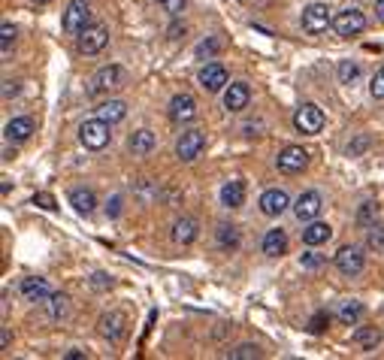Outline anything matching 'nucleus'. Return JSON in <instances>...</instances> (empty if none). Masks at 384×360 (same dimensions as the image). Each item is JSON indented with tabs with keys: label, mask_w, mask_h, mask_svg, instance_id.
Segmentation results:
<instances>
[{
	"label": "nucleus",
	"mask_w": 384,
	"mask_h": 360,
	"mask_svg": "<svg viewBox=\"0 0 384 360\" xmlns=\"http://www.w3.org/2000/svg\"><path fill=\"white\" fill-rule=\"evenodd\" d=\"M110 121L103 119H91V121H82L79 128V142L85 148H91V152H100V148L110 146Z\"/></svg>",
	"instance_id": "nucleus-1"
},
{
	"label": "nucleus",
	"mask_w": 384,
	"mask_h": 360,
	"mask_svg": "<svg viewBox=\"0 0 384 360\" xmlns=\"http://www.w3.org/2000/svg\"><path fill=\"white\" fill-rule=\"evenodd\" d=\"M324 110L318 103H303L299 110L294 112V128L299 133H306V137H315V133H321L324 130Z\"/></svg>",
	"instance_id": "nucleus-2"
},
{
	"label": "nucleus",
	"mask_w": 384,
	"mask_h": 360,
	"mask_svg": "<svg viewBox=\"0 0 384 360\" xmlns=\"http://www.w3.org/2000/svg\"><path fill=\"white\" fill-rule=\"evenodd\" d=\"M61 24H64V31H67V33L79 37V33L91 24V10H88V3H85V0H73V3H67Z\"/></svg>",
	"instance_id": "nucleus-3"
},
{
	"label": "nucleus",
	"mask_w": 384,
	"mask_h": 360,
	"mask_svg": "<svg viewBox=\"0 0 384 360\" xmlns=\"http://www.w3.org/2000/svg\"><path fill=\"white\" fill-rule=\"evenodd\" d=\"M124 85V70L119 64H106L100 67V70L94 73V79H91V94H103V91H115Z\"/></svg>",
	"instance_id": "nucleus-4"
},
{
	"label": "nucleus",
	"mask_w": 384,
	"mask_h": 360,
	"mask_svg": "<svg viewBox=\"0 0 384 360\" xmlns=\"http://www.w3.org/2000/svg\"><path fill=\"white\" fill-rule=\"evenodd\" d=\"M275 164H279V170L285 175H297L308 166V152L303 146H285L279 152V157H275Z\"/></svg>",
	"instance_id": "nucleus-5"
},
{
	"label": "nucleus",
	"mask_w": 384,
	"mask_h": 360,
	"mask_svg": "<svg viewBox=\"0 0 384 360\" xmlns=\"http://www.w3.org/2000/svg\"><path fill=\"white\" fill-rule=\"evenodd\" d=\"M333 31L339 37H357V33L366 31V15L360 10H342L333 15Z\"/></svg>",
	"instance_id": "nucleus-6"
},
{
	"label": "nucleus",
	"mask_w": 384,
	"mask_h": 360,
	"mask_svg": "<svg viewBox=\"0 0 384 360\" xmlns=\"http://www.w3.org/2000/svg\"><path fill=\"white\" fill-rule=\"evenodd\" d=\"M333 24L330 6L327 3H308L303 10V31L306 33H324Z\"/></svg>",
	"instance_id": "nucleus-7"
},
{
	"label": "nucleus",
	"mask_w": 384,
	"mask_h": 360,
	"mask_svg": "<svg viewBox=\"0 0 384 360\" xmlns=\"http://www.w3.org/2000/svg\"><path fill=\"white\" fill-rule=\"evenodd\" d=\"M106 43H110V31H106L103 24H88V28L79 33V52H82V55H97V52H103Z\"/></svg>",
	"instance_id": "nucleus-8"
},
{
	"label": "nucleus",
	"mask_w": 384,
	"mask_h": 360,
	"mask_svg": "<svg viewBox=\"0 0 384 360\" xmlns=\"http://www.w3.org/2000/svg\"><path fill=\"white\" fill-rule=\"evenodd\" d=\"M203 148H206V137H203V130H185V133L179 137V142H176V155H179L185 164L197 161Z\"/></svg>",
	"instance_id": "nucleus-9"
},
{
	"label": "nucleus",
	"mask_w": 384,
	"mask_h": 360,
	"mask_svg": "<svg viewBox=\"0 0 384 360\" xmlns=\"http://www.w3.org/2000/svg\"><path fill=\"white\" fill-rule=\"evenodd\" d=\"M336 266H339L342 275H351V279H354V275L363 273L366 257H363V251L357 248V246H342L339 255H336Z\"/></svg>",
	"instance_id": "nucleus-10"
},
{
	"label": "nucleus",
	"mask_w": 384,
	"mask_h": 360,
	"mask_svg": "<svg viewBox=\"0 0 384 360\" xmlns=\"http://www.w3.org/2000/svg\"><path fill=\"white\" fill-rule=\"evenodd\" d=\"M321 209H324V200L318 191H306V194H299L297 197V203H294V215L299 221H315L321 215Z\"/></svg>",
	"instance_id": "nucleus-11"
},
{
	"label": "nucleus",
	"mask_w": 384,
	"mask_h": 360,
	"mask_svg": "<svg viewBox=\"0 0 384 360\" xmlns=\"http://www.w3.org/2000/svg\"><path fill=\"white\" fill-rule=\"evenodd\" d=\"M170 119L176 124H188L197 119V100L191 94H176L170 100Z\"/></svg>",
	"instance_id": "nucleus-12"
},
{
	"label": "nucleus",
	"mask_w": 384,
	"mask_h": 360,
	"mask_svg": "<svg viewBox=\"0 0 384 360\" xmlns=\"http://www.w3.org/2000/svg\"><path fill=\"white\" fill-rule=\"evenodd\" d=\"M290 206V200L288 194L281 188H270V191H263V197H261V212L266 215V218H279L281 212Z\"/></svg>",
	"instance_id": "nucleus-13"
},
{
	"label": "nucleus",
	"mask_w": 384,
	"mask_h": 360,
	"mask_svg": "<svg viewBox=\"0 0 384 360\" xmlns=\"http://www.w3.org/2000/svg\"><path fill=\"white\" fill-rule=\"evenodd\" d=\"M248 100H252V88H248L245 82H233V85H227V91H224V110L242 112L248 106Z\"/></svg>",
	"instance_id": "nucleus-14"
},
{
	"label": "nucleus",
	"mask_w": 384,
	"mask_h": 360,
	"mask_svg": "<svg viewBox=\"0 0 384 360\" xmlns=\"http://www.w3.org/2000/svg\"><path fill=\"white\" fill-rule=\"evenodd\" d=\"M100 333H103L110 342H119L124 333H128V318H124L121 312H110L100 318Z\"/></svg>",
	"instance_id": "nucleus-15"
},
{
	"label": "nucleus",
	"mask_w": 384,
	"mask_h": 360,
	"mask_svg": "<svg viewBox=\"0 0 384 360\" xmlns=\"http://www.w3.org/2000/svg\"><path fill=\"white\" fill-rule=\"evenodd\" d=\"M200 85L206 91H221L227 85V70H224L221 64H206L203 70H200Z\"/></svg>",
	"instance_id": "nucleus-16"
},
{
	"label": "nucleus",
	"mask_w": 384,
	"mask_h": 360,
	"mask_svg": "<svg viewBox=\"0 0 384 360\" xmlns=\"http://www.w3.org/2000/svg\"><path fill=\"white\" fill-rule=\"evenodd\" d=\"M333 237V228L330 224H324V221H306V228H303V242L308 248H315V246H324V242H330Z\"/></svg>",
	"instance_id": "nucleus-17"
},
{
	"label": "nucleus",
	"mask_w": 384,
	"mask_h": 360,
	"mask_svg": "<svg viewBox=\"0 0 384 360\" xmlns=\"http://www.w3.org/2000/svg\"><path fill=\"white\" fill-rule=\"evenodd\" d=\"M197 233H200V224L194 218H179V221H173V242L176 246H191V242L197 239Z\"/></svg>",
	"instance_id": "nucleus-18"
},
{
	"label": "nucleus",
	"mask_w": 384,
	"mask_h": 360,
	"mask_svg": "<svg viewBox=\"0 0 384 360\" xmlns=\"http://www.w3.org/2000/svg\"><path fill=\"white\" fill-rule=\"evenodd\" d=\"M6 139L10 142H28L30 139V133H33V121L28 119V115H21V119H12V121H6Z\"/></svg>",
	"instance_id": "nucleus-19"
},
{
	"label": "nucleus",
	"mask_w": 384,
	"mask_h": 360,
	"mask_svg": "<svg viewBox=\"0 0 384 360\" xmlns=\"http://www.w3.org/2000/svg\"><path fill=\"white\" fill-rule=\"evenodd\" d=\"M221 203L227 209H239L242 203H245V182L233 179V182H224L221 188Z\"/></svg>",
	"instance_id": "nucleus-20"
},
{
	"label": "nucleus",
	"mask_w": 384,
	"mask_h": 360,
	"mask_svg": "<svg viewBox=\"0 0 384 360\" xmlns=\"http://www.w3.org/2000/svg\"><path fill=\"white\" fill-rule=\"evenodd\" d=\"M70 206L76 209L79 215H91V212H94V206H97L94 191H91V188H73L70 191Z\"/></svg>",
	"instance_id": "nucleus-21"
},
{
	"label": "nucleus",
	"mask_w": 384,
	"mask_h": 360,
	"mask_svg": "<svg viewBox=\"0 0 384 360\" xmlns=\"http://www.w3.org/2000/svg\"><path fill=\"white\" fill-rule=\"evenodd\" d=\"M288 251V233L281 230V228H275L270 230L263 237V255H270V257H281Z\"/></svg>",
	"instance_id": "nucleus-22"
},
{
	"label": "nucleus",
	"mask_w": 384,
	"mask_h": 360,
	"mask_svg": "<svg viewBox=\"0 0 384 360\" xmlns=\"http://www.w3.org/2000/svg\"><path fill=\"white\" fill-rule=\"evenodd\" d=\"M21 294L24 300H30V303H40V300H49V282L46 279H24L21 282Z\"/></svg>",
	"instance_id": "nucleus-23"
},
{
	"label": "nucleus",
	"mask_w": 384,
	"mask_h": 360,
	"mask_svg": "<svg viewBox=\"0 0 384 360\" xmlns=\"http://www.w3.org/2000/svg\"><path fill=\"white\" fill-rule=\"evenodd\" d=\"M124 115H128V103H124V100H106V103L97 106V119H103V121H110V124L121 121Z\"/></svg>",
	"instance_id": "nucleus-24"
},
{
	"label": "nucleus",
	"mask_w": 384,
	"mask_h": 360,
	"mask_svg": "<svg viewBox=\"0 0 384 360\" xmlns=\"http://www.w3.org/2000/svg\"><path fill=\"white\" fill-rule=\"evenodd\" d=\"M128 148H130V152L137 155V157H146V155L155 148V133H152V130H146V128H143V130H137V133L130 137Z\"/></svg>",
	"instance_id": "nucleus-25"
},
{
	"label": "nucleus",
	"mask_w": 384,
	"mask_h": 360,
	"mask_svg": "<svg viewBox=\"0 0 384 360\" xmlns=\"http://www.w3.org/2000/svg\"><path fill=\"white\" fill-rule=\"evenodd\" d=\"M360 318H363V303H357V300H345V303H339V321L342 324L354 327Z\"/></svg>",
	"instance_id": "nucleus-26"
},
{
	"label": "nucleus",
	"mask_w": 384,
	"mask_h": 360,
	"mask_svg": "<svg viewBox=\"0 0 384 360\" xmlns=\"http://www.w3.org/2000/svg\"><path fill=\"white\" fill-rule=\"evenodd\" d=\"M354 342L360 348H366V351H375V348H378V342H381V330L378 327H357L354 330Z\"/></svg>",
	"instance_id": "nucleus-27"
},
{
	"label": "nucleus",
	"mask_w": 384,
	"mask_h": 360,
	"mask_svg": "<svg viewBox=\"0 0 384 360\" xmlns=\"http://www.w3.org/2000/svg\"><path fill=\"white\" fill-rule=\"evenodd\" d=\"M336 76H339L342 85H351V82H354L357 76H360V67H357V61H339Z\"/></svg>",
	"instance_id": "nucleus-28"
},
{
	"label": "nucleus",
	"mask_w": 384,
	"mask_h": 360,
	"mask_svg": "<svg viewBox=\"0 0 384 360\" xmlns=\"http://www.w3.org/2000/svg\"><path fill=\"white\" fill-rule=\"evenodd\" d=\"M218 246L221 248H236L239 246V230L233 224H221L218 228Z\"/></svg>",
	"instance_id": "nucleus-29"
},
{
	"label": "nucleus",
	"mask_w": 384,
	"mask_h": 360,
	"mask_svg": "<svg viewBox=\"0 0 384 360\" xmlns=\"http://www.w3.org/2000/svg\"><path fill=\"white\" fill-rule=\"evenodd\" d=\"M12 46H15V28L10 22H3L0 24V52H3V58H10Z\"/></svg>",
	"instance_id": "nucleus-30"
},
{
	"label": "nucleus",
	"mask_w": 384,
	"mask_h": 360,
	"mask_svg": "<svg viewBox=\"0 0 384 360\" xmlns=\"http://www.w3.org/2000/svg\"><path fill=\"white\" fill-rule=\"evenodd\" d=\"M366 246L375 251H384V224H372V228L366 230Z\"/></svg>",
	"instance_id": "nucleus-31"
},
{
	"label": "nucleus",
	"mask_w": 384,
	"mask_h": 360,
	"mask_svg": "<svg viewBox=\"0 0 384 360\" xmlns=\"http://www.w3.org/2000/svg\"><path fill=\"white\" fill-rule=\"evenodd\" d=\"M375 215H378V203H363L360 212H357V224H363V228H372Z\"/></svg>",
	"instance_id": "nucleus-32"
},
{
	"label": "nucleus",
	"mask_w": 384,
	"mask_h": 360,
	"mask_svg": "<svg viewBox=\"0 0 384 360\" xmlns=\"http://www.w3.org/2000/svg\"><path fill=\"white\" fill-rule=\"evenodd\" d=\"M254 357H261V348H257V345H248V342L230 351V360H254Z\"/></svg>",
	"instance_id": "nucleus-33"
},
{
	"label": "nucleus",
	"mask_w": 384,
	"mask_h": 360,
	"mask_svg": "<svg viewBox=\"0 0 384 360\" xmlns=\"http://www.w3.org/2000/svg\"><path fill=\"white\" fill-rule=\"evenodd\" d=\"M215 52H221V40L218 37H209L197 46V58H212Z\"/></svg>",
	"instance_id": "nucleus-34"
},
{
	"label": "nucleus",
	"mask_w": 384,
	"mask_h": 360,
	"mask_svg": "<svg viewBox=\"0 0 384 360\" xmlns=\"http://www.w3.org/2000/svg\"><path fill=\"white\" fill-rule=\"evenodd\" d=\"M67 312V294H49V315L61 318Z\"/></svg>",
	"instance_id": "nucleus-35"
},
{
	"label": "nucleus",
	"mask_w": 384,
	"mask_h": 360,
	"mask_svg": "<svg viewBox=\"0 0 384 360\" xmlns=\"http://www.w3.org/2000/svg\"><path fill=\"white\" fill-rule=\"evenodd\" d=\"M369 94H372L375 100H384V67L372 76V82H369Z\"/></svg>",
	"instance_id": "nucleus-36"
},
{
	"label": "nucleus",
	"mask_w": 384,
	"mask_h": 360,
	"mask_svg": "<svg viewBox=\"0 0 384 360\" xmlns=\"http://www.w3.org/2000/svg\"><path fill=\"white\" fill-rule=\"evenodd\" d=\"M327 324H330V315L327 312H315L312 321H308V330H312V333H324V330H327Z\"/></svg>",
	"instance_id": "nucleus-37"
},
{
	"label": "nucleus",
	"mask_w": 384,
	"mask_h": 360,
	"mask_svg": "<svg viewBox=\"0 0 384 360\" xmlns=\"http://www.w3.org/2000/svg\"><path fill=\"white\" fill-rule=\"evenodd\" d=\"M299 264H303V270H318V266L324 264V257L315 255V251H306V255L299 257Z\"/></svg>",
	"instance_id": "nucleus-38"
},
{
	"label": "nucleus",
	"mask_w": 384,
	"mask_h": 360,
	"mask_svg": "<svg viewBox=\"0 0 384 360\" xmlns=\"http://www.w3.org/2000/svg\"><path fill=\"white\" fill-rule=\"evenodd\" d=\"M33 206H40V209H58L55 197H52V194H46V191H40V194H33Z\"/></svg>",
	"instance_id": "nucleus-39"
},
{
	"label": "nucleus",
	"mask_w": 384,
	"mask_h": 360,
	"mask_svg": "<svg viewBox=\"0 0 384 360\" xmlns=\"http://www.w3.org/2000/svg\"><path fill=\"white\" fill-rule=\"evenodd\" d=\"M155 3H161L166 12H173V15H179L182 10H185V3L188 0H155Z\"/></svg>",
	"instance_id": "nucleus-40"
},
{
	"label": "nucleus",
	"mask_w": 384,
	"mask_h": 360,
	"mask_svg": "<svg viewBox=\"0 0 384 360\" xmlns=\"http://www.w3.org/2000/svg\"><path fill=\"white\" fill-rule=\"evenodd\" d=\"M91 284H94L97 291H106V288H112V279L106 273H94V279H91Z\"/></svg>",
	"instance_id": "nucleus-41"
},
{
	"label": "nucleus",
	"mask_w": 384,
	"mask_h": 360,
	"mask_svg": "<svg viewBox=\"0 0 384 360\" xmlns=\"http://www.w3.org/2000/svg\"><path fill=\"white\" fill-rule=\"evenodd\" d=\"M119 206H121V197L115 194V197L110 200V203H106V215H112V218H115V215H119Z\"/></svg>",
	"instance_id": "nucleus-42"
},
{
	"label": "nucleus",
	"mask_w": 384,
	"mask_h": 360,
	"mask_svg": "<svg viewBox=\"0 0 384 360\" xmlns=\"http://www.w3.org/2000/svg\"><path fill=\"white\" fill-rule=\"evenodd\" d=\"M366 142H369L366 137H357V142H354V146H348V155H360L363 148H366Z\"/></svg>",
	"instance_id": "nucleus-43"
},
{
	"label": "nucleus",
	"mask_w": 384,
	"mask_h": 360,
	"mask_svg": "<svg viewBox=\"0 0 384 360\" xmlns=\"http://www.w3.org/2000/svg\"><path fill=\"white\" fill-rule=\"evenodd\" d=\"M12 94H19V85H15V82H10V79H6V82H3V97L10 100Z\"/></svg>",
	"instance_id": "nucleus-44"
},
{
	"label": "nucleus",
	"mask_w": 384,
	"mask_h": 360,
	"mask_svg": "<svg viewBox=\"0 0 384 360\" xmlns=\"http://www.w3.org/2000/svg\"><path fill=\"white\" fill-rule=\"evenodd\" d=\"M82 357H85V351H76V348L67 351V360H82Z\"/></svg>",
	"instance_id": "nucleus-45"
},
{
	"label": "nucleus",
	"mask_w": 384,
	"mask_h": 360,
	"mask_svg": "<svg viewBox=\"0 0 384 360\" xmlns=\"http://www.w3.org/2000/svg\"><path fill=\"white\" fill-rule=\"evenodd\" d=\"M0 345H3V348L10 345V330H3V333H0Z\"/></svg>",
	"instance_id": "nucleus-46"
},
{
	"label": "nucleus",
	"mask_w": 384,
	"mask_h": 360,
	"mask_svg": "<svg viewBox=\"0 0 384 360\" xmlns=\"http://www.w3.org/2000/svg\"><path fill=\"white\" fill-rule=\"evenodd\" d=\"M375 10H378V19L384 22V0H378V3H375Z\"/></svg>",
	"instance_id": "nucleus-47"
},
{
	"label": "nucleus",
	"mask_w": 384,
	"mask_h": 360,
	"mask_svg": "<svg viewBox=\"0 0 384 360\" xmlns=\"http://www.w3.org/2000/svg\"><path fill=\"white\" fill-rule=\"evenodd\" d=\"M33 3H37V6H43V3H52V0H33Z\"/></svg>",
	"instance_id": "nucleus-48"
}]
</instances>
